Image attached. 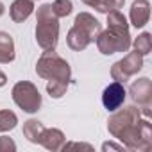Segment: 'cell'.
Here are the masks:
<instances>
[{
  "mask_svg": "<svg viewBox=\"0 0 152 152\" xmlns=\"http://www.w3.org/2000/svg\"><path fill=\"white\" fill-rule=\"evenodd\" d=\"M18 124V118L13 111L9 109H2L0 111V132H7V131H13Z\"/></svg>",
  "mask_w": 152,
  "mask_h": 152,
  "instance_id": "obj_18",
  "label": "cell"
},
{
  "mask_svg": "<svg viewBox=\"0 0 152 152\" xmlns=\"http://www.w3.org/2000/svg\"><path fill=\"white\" fill-rule=\"evenodd\" d=\"M102 32V23L90 13H79L75 16L73 27L68 31L66 43L72 50H84L90 43H93Z\"/></svg>",
  "mask_w": 152,
  "mask_h": 152,
  "instance_id": "obj_3",
  "label": "cell"
},
{
  "mask_svg": "<svg viewBox=\"0 0 152 152\" xmlns=\"http://www.w3.org/2000/svg\"><path fill=\"white\" fill-rule=\"evenodd\" d=\"M125 97H127V91H125V86L124 83H111L104 93H102V104L107 111H116L118 107H122V104L125 102Z\"/></svg>",
  "mask_w": 152,
  "mask_h": 152,
  "instance_id": "obj_9",
  "label": "cell"
},
{
  "mask_svg": "<svg viewBox=\"0 0 152 152\" xmlns=\"http://www.w3.org/2000/svg\"><path fill=\"white\" fill-rule=\"evenodd\" d=\"M4 11H6V7H4V4H2V0H0V16L4 15Z\"/></svg>",
  "mask_w": 152,
  "mask_h": 152,
  "instance_id": "obj_24",
  "label": "cell"
},
{
  "mask_svg": "<svg viewBox=\"0 0 152 152\" xmlns=\"http://www.w3.org/2000/svg\"><path fill=\"white\" fill-rule=\"evenodd\" d=\"M81 2L93 7L99 13L107 15L111 11H120L124 7V4H125V0H81Z\"/></svg>",
  "mask_w": 152,
  "mask_h": 152,
  "instance_id": "obj_15",
  "label": "cell"
},
{
  "mask_svg": "<svg viewBox=\"0 0 152 152\" xmlns=\"http://www.w3.org/2000/svg\"><path fill=\"white\" fill-rule=\"evenodd\" d=\"M11 61H15V41L13 36L0 31V63L2 64H9Z\"/></svg>",
  "mask_w": 152,
  "mask_h": 152,
  "instance_id": "obj_14",
  "label": "cell"
},
{
  "mask_svg": "<svg viewBox=\"0 0 152 152\" xmlns=\"http://www.w3.org/2000/svg\"><path fill=\"white\" fill-rule=\"evenodd\" d=\"M141 68H143V56L134 50V52H129L124 59H120V61H116L113 64L111 77H113V81L125 83V81H129L132 77V75H136Z\"/></svg>",
  "mask_w": 152,
  "mask_h": 152,
  "instance_id": "obj_7",
  "label": "cell"
},
{
  "mask_svg": "<svg viewBox=\"0 0 152 152\" xmlns=\"http://www.w3.org/2000/svg\"><path fill=\"white\" fill-rule=\"evenodd\" d=\"M131 97L140 106H150V102H152V83H150V79L141 77V79L134 81L131 86Z\"/></svg>",
  "mask_w": 152,
  "mask_h": 152,
  "instance_id": "obj_10",
  "label": "cell"
},
{
  "mask_svg": "<svg viewBox=\"0 0 152 152\" xmlns=\"http://www.w3.org/2000/svg\"><path fill=\"white\" fill-rule=\"evenodd\" d=\"M99 52L104 56H111L116 52H127L131 48V34L127 18L120 11L107 13V29L99 34L95 39Z\"/></svg>",
  "mask_w": 152,
  "mask_h": 152,
  "instance_id": "obj_2",
  "label": "cell"
},
{
  "mask_svg": "<svg viewBox=\"0 0 152 152\" xmlns=\"http://www.w3.org/2000/svg\"><path fill=\"white\" fill-rule=\"evenodd\" d=\"M129 18L136 29L145 27L148 23V18H150V2L148 0H134L131 6Z\"/></svg>",
  "mask_w": 152,
  "mask_h": 152,
  "instance_id": "obj_11",
  "label": "cell"
},
{
  "mask_svg": "<svg viewBox=\"0 0 152 152\" xmlns=\"http://www.w3.org/2000/svg\"><path fill=\"white\" fill-rule=\"evenodd\" d=\"M43 131H45V127H43V124H41L39 120L31 118V120H27V122L23 124V136H25L31 143H39V138H41Z\"/></svg>",
  "mask_w": 152,
  "mask_h": 152,
  "instance_id": "obj_16",
  "label": "cell"
},
{
  "mask_svg": "<svg viewBox=\"0 0 152 152\" xmlns=\"http://www.w3.org/2000/svg\"><path fill=\"white\" fill-rule=\"evenodd\" d=\"M140 118H141V109H138L136 106H125L122 109L118 107L116 113L107 120V129L115 138H118L124 129H127Z\"/></svg>",
  "mask_w": 152,
  "mask_h": 152,
  "instance_id": "obj_8",
  "label": "cell"
},
{
  "mask_svg": "<svg viewBox=\"0 0 152 152\" xmlns=\"http://www.w3.org/2000/svg\"><path fill=\"white\" fill-rule=\"evenodd\" d=\"M16 143L9 136H0V152H15Z\"/></svg>",
  "mask_w": 152,
  "mask_h": 152,
  "instance_id": "obj_20",
  "label": "cell"
},
{
  "mask_svg": "<svg viewBox=\"0 0 152 152\" xmlns=\"http://www.w3.org/2000/svg\"><path fill=\"white\" fill-rule=\"evenodd\" d=\"M116 140H120L124 143V147L129 150H140V152L150 150V147H152V125H150L148 118H140L138 122H134L132 125L124 129Z\"/></svg>",
  "mask_w": 152,
  "mask_h": 152,
  "instance_id": "obj_5",
  "label": "cell"
},
{
  "mask_svg": "<svg viewBox=\"0 0 152 152\" xmlns=\"http://www.w3.org/2000/svg\"><path fill=\"white\" fill-rule=\"evenodd\" d=\"M6 83H7V77H6V73L0 70V88L2 86H6Z\"/></svg>",
  "mask_w": 152,
  "mask_h": 152,
  "instance_id": "obj_23",
  "label": "cell"
},
{
  "mask_svg": "<svg viewBox=\"0 0 152 152\" xmlns=\"http://www.w3.org/2000/svg\"><path fill=\"white\" fill-rule=\"evenodd\" d=\"M39 143L45 148L54 152V150H61L63 148V145L66 143V138H64V134L59 129H45L41 138H39Z\"/></svg>",
  "mask_w": 152,
  "mask_h": 152,
  "instance_id": "obj_13",
  "label": "cell"
},
{
  "mask_svg": "<svg viewBox=\"0 0 152 152\" xmlns=\"http://www.w3.org/2000/svg\"><path fill=\"white\" fill-rule=\"evenodd\" d=\"M34 11V2L32 0H15L9 7L11 20L16 23H23Z\"/></svg>",
  "mask_w": 152,
  "mask_h": 152,
  "instance_id": "obj_12",
  "label": "cell"
},
{
  "mask_svg": "<svg viewBox=\"0 0 152 152\" xmlns=\"http://www.w3.org/2000/svg\"><path fill=\"white\" fill-rule=\"evenodd\" d=\"M36 73L41 79H47V91L54 99H61L72 81L70 64L56 54V50H45L36 63Z\"/></svg>",
  "mask_w": 152,
  "mask_h": 152,
  "instance_id": "obj_1",
  "label": "cell"
},
{
  "mask_svg": "<svg viewBox=\"0 0 152 152\" xmlns=\"http://www.w3.org/2000/svg\"><path fill=\"white\" fill-rule=\"evenodd\" d=\"M102 150L106 152V150H118V152H122V150H125V147L124 145H116V143H104L102 145Z\"/></svg>",
  "mask_w": 152,
  "mask_h": 152,
  "instance_id": "obj_22",
  "label": "cell"
},
{
  "mask_svg": "<svg viewBox=\"0 0 152 152\" xmlns=\"http://www.w3.org/2000/svg\"><path fill=\"white\" fill-rule=\"evenodd\" d=\"M132 45H134V50H136L138 54H141L143 57L148 56L150 50H152V36H150V32H143V34H140V36L134 39Z\"/></svg>",
  "mask_w": 152,
  "mask_h": 152,
  "instance_id": "obj_17",
  "label": "cell"
},
{
  "mask_svg": "<svg viewBox=\"0 0 152 152\" xmlns=\"http://www.w3.org/2000/svg\"><path fill=\"white\" fill-rule=\"evenodd\" d=\"M63 148H64V150H66V148H90V150H91L93 147L88 145V143H64Z\"/></svg>",
  "mask_w": 152,
  "mask_h": 152,
  "instance_id": "obj_21",
  "label": "cell"
},
{
  "mask_svg": "<svg viewBox=\"0 0 152 152\" xmlns=\"http://www.w3.org/2000/svg\"><path fill=\"white\" fill-rule=\"evenodd\" d=\"M59 18L54 15L50 4H43L36 11V41L43 50H56L59 38Z\"/></svg>",
  "mask_w": 152,
  "mask_h": 152,
  "instance_id": "obj_4",
  "label": "cell"
},
{
  "mask_svg": "<svg viewBox=\"0 0 152 152\" xmlns=\"http://www.w3.org/2000/svg\"><path fill=\"white\" fill-rule=\"evenodd\" d=\"M50 6H52V11L57 18H66L73 9L72 0H54V4H50Z\"/></svg>",
  "mask_w": 152,
  "mask_h": 152,
  "instance_id": "obj_19",
  "label": "cell"
},
{
  "mask_svg": "<svg viewBox=\"0 0 152 152\" xmlns=\"http://www.w3.org/2000/svg\"><path fill=\"white\" fill-rule=\"evenodd\" d=\"M11 95H13L15 104H16L20 109H23L25 113H36V111H39V107H41V95H39V90H38L32 83H29V81H20V83H16V84L13 86Z\"/></svg>",
  "mask_w": 152,
  "mask_h": 152,
  "instance_id": "obj_6",
  "label": "cell"
}]
</instances>
